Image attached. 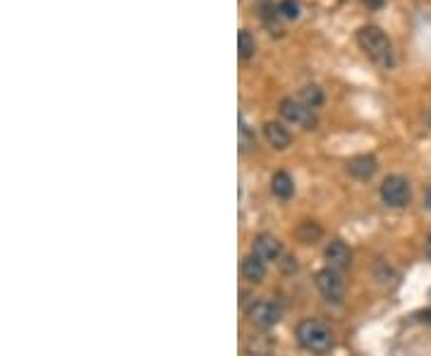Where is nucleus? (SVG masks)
Instances as JSON below:
<instances>
[{"mask_svg":"<svg viewBox=\"0 0 431 356\" xmlns=\"http://www.w3.org/2000/svg\"><path fill=\"white\" fill-rule=\"evenodd\" d=\"M323 258H326L328 268H333V270H345V268L352 263V251L345 242L333 239V242L323 249Z\"/></svg>","mask_w":431,"mask_h":356,"instance_id":"nucleus-7","label":"nucleus"},{"mask_svg":"<svg viewBox=\"0 0 431 356\" xmlns=\"http://www.w3.org/2000/svg\"><path fill=\"white\" fill-rule=\"evenodd\" d=\"M271 192L278 199H290L295 194V182L288 173H275L271 177Z\"/></svg>","mask_w":431,"mask_h":356,"instance_id":"nucleus-12","label":"nucleus"},{"mask_svg":"<svg viewBox=\"0 0 431 356\" xmlns=\"http://www.w3.org/2000/svg\"><path fill=\"white\" fill-rule=\"evenodd\" d=\"M410 182L400 175H389V177L381 182V199H384L386 206L391 208H403L410 203Z\"/></svg>","mask_w":431,"mask_h":356,"instance_id":"nucleus-3","label":"nucleus"},{"mask_svg":"<svg viewBox=\"0 0 431 356\" xmlns=\"http://www.w3.org/2000/svg\"><path fill=\"white\" fill-rule=\"evenodd\" d=\"M317 287L328 301H341L345 294V285H343V277L338 275V270L326 268V270L317 272Z\"/></svg>","mask_w":431,"mask_h":356,"instance_id":"nucleus-6","label":"nucleus"},{"mask_svg":"<svg viewBox=\"0 0 431 356\" xmlns=\"http://www.w3.org/2000/svg\"><path fill=\"white\" fill-rule=\"evenodd\" d=\"M256 10H259V17H261V22H264V27L269 29L271 34H283V29H280V24H278V19H280V10H278V5H273L271 0H259L256 3Z\"/></svg>","mask_w":431,"mask_h":356,"instance_id":"nucleus-11","label":"nucleus"},{"mask_svg":"<svg viewBox=\"0 0 431 356\" xmlns=\"http://www.w3.org/2000/svg\"><path fill=\"white\" fill-rule=\"evenodd\" d=\"M424 206H427V208H429V211H431V189H429V192H427V196H424Z\"/></svg>","mask_w":431,"mask_h":356,"instance_id":"nucleus-21","label":"nucleus"},{"mask_svg":"<svg viewBox=\"0 0 431 356\" xmlns=\"http://www.w3.org/2000/svg\"><path fill=\"white\" fill-rule=\"evenodd\" d=\"M242 275L249 282H261L266 277V263L261 261L259 256L251 253V256L245 258V263H242Z\"/></svg>","mask_w":431,"mask_h":356,"instance_id":"nucleus-13","label":"nucleus"},{"mask_svg":"<svg viewBox=\"0 0 431 356\" xmlns=\"http://www.w3.org/2000/svg\"><path fill=\"white\" fill-rule=\"evenodd\" d=\"M297 237H299V242H304V244H314L319 237H321V227L312 220H304L302 225L297 227Z\"/></svg>","mask_w":431,"mask_h":356,"instance_id":"nucleus-16","label":"nucleus"},{"mask_svg":"<svg viewBox=\"0 0 431 356\" xmlns=\"http://www.w3.org/2000/svg\"><path fill=\"white\" fill-rule=\"evenodd\" d=\"M297 340L307 352L312 354H326L333 347V335L326 323L317 318H307L297 325Z\"/></svg>","mask_w":431,"mask_h":356,"instance_id":"nucleus-2","label":"nucleus"},{"mask_svg":"<svg viewBox=\"0 0 431 356\" xmlns=\"http://www.w3.org/2000/svg\"><path fill=\"white\" fill-rule=\"evenodd\" d=\"M278 10H280V17L283 19H297L299 17V3L297 0H280Z\"/></svg>","mask_w":431,"mask_h":356,"instance_id":"nucleus-18","label":"nucleus"},{"mask_svg":"<svg viewBox=\"0 0 431 356\" xmlns=\"http://www.w3.org/2000/svg\"><path fill=\"white\" fill-rule=\"evenodd\" d=\"M424 251H427V256L431 258V235L427 237V242H424Z\"/></svg>","mask_w":431,"mask_h":356,"instance_id":"nucleus-20","label":"nucleus"},{"mask_svg":"<svg viewBox=\"0 0 431 356\" xmlns=\"http://www.w3.org/2000/svg\"><path fill=\"white\" fill-rule=\"evenodd\" d=\"M254 256H259L261 261H278L283 256V246L273 235H259L254 239Z\"/></svg>","mask_w":431,"mask_h":356,"instance_id":"nucleus-8","label":"nucleus"},{"mask_svg":"<svg viewBox=\"0 0 431 356\" xmlns=\"http://www.w3.org/2000/svg\"><path fill=\"white\" fill-rule=\"evenodd\" d=\"M237 48H240V58H242V60H249V58H254L256 41H254V36L247 31V29H242V31L237 34Z\"/></svg>","mask_w":431,"mask_h":356,"instance_id":"nucleus-14","label":"nucleus"},{"mask_svg":"<svg viewBox=\"0 0 431 356\" xmlns=\"http://www.w3.org/2000/svg\"><path fill=\"white\" fill-rule=\"evenodd\" d=\"M247 316H249L251 323L259 325V328H273L280 320V316H283V311H280V306L273 304V301H254V304L249 306V311H247Z\"/></svg>","mask_w":431,"mask_h":356,"instance_id":"nucleus-5","label":"nucleus"},{"mask_svg":"<svg viewBox=\"0 0 431 356\" xmlns=\"http://www.w3.org/2000/svg\"><path fill=\"white\" fill-rule=\"evenodd\" d=\"M240 149L242 151H249V149H254L256 146V136H254V131L249 129V127L245 125V122H240Z\"/></svg>","mask_w":431,"mask_h":356,"instance_id":"nucleus-17","label":"nucleus"},{"mask_svg":"<svg viewBox=\"0 0 431 356\" xmlns=\"http://www.w3.org/2000/svg\"><path fill=\"white\" fill-rule=\"evenodd\" d=\"M365 5H367V8H371V10H376V8H381V5H384V0H365Z\"/></svg>","mask_w":431,"mask_h":356,"instance_id":"nucleus-19","label":"nucleus"},{"mask_svg":"<svg viewBox=\"0 0 431 356\" xmlns=\"http://www.w3.org/2000/svg\"><path fill=\"white\" fill-rule=\"evenodd\" d=\"M280 115L283 120L299 125L304 129H317V115L309 105H304L299 99H283L280 101Z\"/></svg>","mask_w":431,"mask_h":356,"instance_id":"nucleus-4","label":"nucleus"},{"mask_svg":"<svg viewBox=\"0 0 431 356\" xmlns=\"http://www.w3.org/2000/svg\"><path fill=\"white\" fill-rule=\"evenodd\" d=\"M379 170V160L374 155H355V158L347 163V173L357 179H371Z\"/></svg>","mask_w":431,"mask_h":356,"instance_id":"nucleus-9","label":"nucleus"},{"mask_svg":"<svg viewBox=\"0 0 431 356\" xmlns=\"http://www.w3.org/2000/svg\"><path fill=\"white\" fill-rule=\"evenodd\" d=\"M299 101H302L304 105H309L312 110H317L319 105L323 103V91L319 89L317 84H309V86H304V89L299 91Z\"/></svg>","mask_w":431,"mask_h":356,"instance_id":"nucleus-15","label":"nucleus"},{"mask_svg":"<svg viewBox=\"0 0 431 356\" xmlns=\"http://www.w3.org/2000/svg\"><path fill=\"white\" fill-rule=\"evenodd\" d=\"M264 136L275 151H285L293 144V136H290L288 127L280 125V122H266L264 125Z\"/></svg>","mask_w":431,"mask_h":356,"instance_id":"nucleus-10","label":"nucleus"},{"mask_svg":"<svg viewBox=\"0 0 431 356\" xmlns=\"http://www.w3.org/2000/svg\"><path fill=\"white\" fill-rule=\"evenodd\" d=\"M357 43H360L362 51H365L379 67L389 70V67L395 65L393 43H391V38L386 36L379 27H374V24L362 27L360 31H357Z\"/></svg>","mask_w":431,"mask_h":356,"instance_id":"nucleus-1","label":"nucleus"},{"mask_svg":"<svg viewBox=\"0 0 431 356\" xmlns=\"http://www.w3.org/2000/svg\"><path fill=\"white\" fill-rule=\"evenodd\" d=\"M343 3H345V0H343Z\"/></svg>","mask_w":431,"mask_h":356,"instance_id":"nucleus-22","label":"nucleus"}]
</instances>
